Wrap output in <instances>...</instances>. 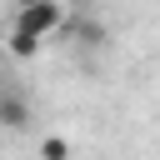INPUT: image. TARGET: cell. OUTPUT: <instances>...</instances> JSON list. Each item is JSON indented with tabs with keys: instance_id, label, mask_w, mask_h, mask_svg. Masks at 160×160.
Masks as SVG:
<instances>
[{
	"instance_id": "cell-1",
	"label": "cell",
	"mask_w": 160,
	"mask_h": 160,
	"mask_svg": "<svg viewBox=\"0 0 160 160\" xmlns=\"http://www.w3.org/2000/svg\"><path fill=\"white\" fill-rule=\"evenodd\" d=\"M15 25H25L30 35H40V40H50V35H60L65 25H70V15H65V5L60 0H30V5H15V15H10Z\"/></svg>"
},
{
	"instance_id": "cell-2",
	"label": "cell",
	"mask_w": 160,
	"mask_h": 160,
	"mask_svg": "<svg viewBox=\"0 0 160 160\" xmlns=\"http://www.w3.org/2000/svg\"><path fill=\"white\" fill-rule=\"evenodd\" d=\"M5 45H10V55H15V60H35L45 40H40V35H30L25 25H15V20H10V25H5Z\"/></svg>"
},
{
	"instance_id": "cell-3",
	"label": "cell",
	"mask_w": 160,
	"mask_h": 160,
	"mask_svg": "<svg viewBox=\"0 0 160 160\" xmlns=\"http://www.w3.org/2000/svg\"><path fill=\"white\" fill-rule=\"evenodd\" d=\"M0 120H5V130H25V125H30V105H25V95L5 90V95H0Z\"/></svg>"
},
{
	"instance_id": "cell-4",
	"label": "cell",
	"mask_w": 160,
	"mask_h": 160,
	"mask_svg": "<svg viewBox=\"0 0 160 160\" xmlns=\"http://www.w3.org/2000/svg\"><path fill=\"white\" fill-rule=\"evenodd\" d=\"M65 30H70L80 45H100V40H105V25H100V20H70Z\"/></svg>"
},
{
	"instance_id": "cell-5",
	"label": "cell",
	"mask_w": 160,
	"mask_h": 160,
	"mask_svg": "<svg viewBox=\"0 0 160 160\" xmlns=\"http://www.w3.org/2000/svg\"><path fill=\"white\" fill-rule=\"evenodd\" d=\"M40 160H70V140L65 135H45L40 140Z\"/></svg>"
},
{
	"instance_id": "cell-6",
	"label": "cell",
	"mask_w": 160,
	"mask_h": 160,
	"mask_svg": "<svg viewBox=\"0 0 160 160\" xmlns=\"http://www.w3.org/2000/svg\"><path fill=\"white\" fill-rule=\"evenodd\" d=\"M15 5H30V0H15Z\"/></svg>"
}]
</instances>
